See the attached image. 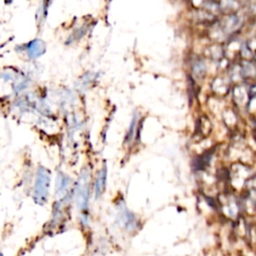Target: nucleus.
Listing matches in <instances>:
<instances>
[{
  "mask_svg": "<svg viewBox=\"0 0 256 256\" xmlns=\"http://www.w3.org/2000/svg\"><path fill=\"white\" fill-rule=\"evenodd\" d=\"M49 183H50V173L44 167H39L36 180L34 184L33 199L37 204L43 205L46 203L49 195Z\"/></svg>",
  "mask_w": 256,
  "mask_h": 256,
  "instance_id": "nucleus-1",
  "label": "nucleus"
},
{
  "mask_svg": "<svg viewBox=\"0 0 256 256\" xmlns=\"http://www.w3.org/2000/svg\"><path fill=\"white\" fill-rule=\"evenodd\" d=\"M88 177L87 175H82L79 179V183L77 185V203L79 209H86L87 207V199L89 194L88 188Z\"/></svg>",
  "mask_w": 256,
  "mask_h": 256,
  "instance_id": "nucleus-2",
  "label": "nucleus"
},
{
  "mask_svg": "<svg viewBox=\"0 0 256 256\" xmlns=\"http://www.w3.org/2000/svg\"><path fill=\"white\" fill-rule=\"evenodd\" d=\"M24 49L31 59H36L44 54L46 50L45 43L40 39H34L24 46Z\"/></svg>",
  "mask_w": 256,
  "mask_h": 256,
  "instance_id": "nucleus-3",
  "label": "nucleus"
},
{
  "mask_svg": "<svg viewBox=\"0 0 256 256\" xmlns=\"http://www.w3.org/2000/svg\"><path fill=\"white\" fill-rule=\"evenodd\" d=\"M69 183V178L63 174V173H59L57 176V180H56V189H57V193H65V191L68 188V184Z\"/></svg>",
  "mask_w": 256,
  "mask_h": 256,
  "instance_id": "nucleus-4",
  "label": "nucleus"
},
{
  "mask_svg": "<svg viewBox=\"0 0 256 256\" xmlns=\"http://www.w3.org/2000/svg\"><path fill=\"white\" fill-rule=\"evenodd\" d=\"M105 179H106V169H102L99 172L97 181H96V185H95V197L98 198L99 195L102 193L103 187L105 185Z\"/></svg>",
  "mask_w": 256,
  "mask_h": 256,
  "instance_id": "nucleus-5",
  "label": "nucleus"
},
{
  "mask_svg": "<svg viewBox=\"0 0 256 256\" xmlns=\"http://www.w3.org/2000/svg\"><path fill=\"white\" fill-rule=\"evenodd\" d=\"M10 1H11V0H10Z\"/></svg>",
  "mask_w": 256,
  "mask_h": 256,
  "instance_id": "nucleus-6",
  "label": "nucleus"
}]
</instances>
